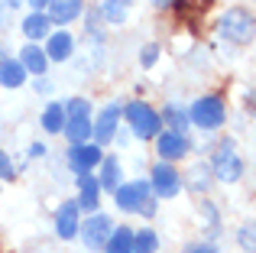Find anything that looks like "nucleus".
Returning a JSON list of instances; mask_svg holds the SVG:
<instances>
[{"mask_svg":"<svg viewBox=\"0 0 256 253\" xmlns=\"http://www.w3.org/2000/svg\"><path fill=\"white\" fill-rule=\"evenodd\" d=\"M72 49H75V39H72L68 32H56V36H49V52H46V58L65 62V58L72 56Z\"/></svg>","mask_w":256,"mask_h":253,"instance_id":"15","label":"nucleus"},{"mask_svg":"<svg viewBox=\"0 0 256 253\" xmlns=\"http://www.w3.org/2000/svg\"><path fill=\"white\" fill-rule=\"evenodd\" d=\"M36 91L39 94H49V82H46V78H36Z\"/></svg>","mask_w":256,"mask_h":253,"instance_id":"31","label":"nucleus"},{"mask_svg":"<svg viewBox=\"0 0 256 253\" xmlns=\"http://www.w3.org/2000/svg\"><path fill=\"white\" fill-rule=\"evenodd\" d=\"M120 104H107L104 110H100V117H98V126H94V140L98 143H110L114 140V133H117V120H120Z\"/></svg>","mask_w":256,"mask_h":253,"instance_id":"9","label":"nucleus"},{"mask_svg":"<svg viewBox=\"0 0 256 253\" xmlns=\"http://www.w3.org/2000/svg\"><path fill=\"white\" fill-rule=\"evenodd\" d=\"M110 234H114V224H110L107 214H91L82 228V237L91 250H104V244L110 240Z\"/></svg>","mask_w":256,"mask_h":253,"instance_id":"6","label":"nucleus"},{"mask_svg":"<svg viewBox=\"0 0 256 253\" xmlns=\"http://www.w3.org/2000/svg\"><path fill=\"white\" fill-rule=\"evenodd\" d=\"M185 253H218V247H211V244H198V247H188Z\"/></svg>","mask_w":256,"mask_h":253,"instance_id":"30","label":"nucleus"},{"mask_svg":"<svg viewBox=\"0 0 256 253\" xmlns=\"http://www.w3.org/2000/svg\"><path fill=\"white\" fill-rule=\"evenodd\" d=\"M104 250L107 253H133V234L126 228H117L110 234V240L104 244Z\"/></svg>","mask_w":256,"mask_h":253,"instance_id":"18","label":"nucleus"},{"mask_svg":"<svg viewBox=\"0 0 256 253\" xmlns=\"http://www.w3.org/2000/svg\"><path fill=\"white\" fill-rule=\"evenodd\" d=\"M100 159H104V156H100V146L78 143V146H72V150H68V162H72V169H75L78 176H88V169H94Z\"/></svg>","mask_w":256,"mask_h":253,"instance_id":"8","label":"nucleus"},{"mask_svg":"<svg viewBox=\"0 0 256 253\" xmlns=\"http://www.w3.org/2000/svg\"><path fill=\"white\" fill-rule=\"evenodd\" d=\"M62 108H65V117H91V104H88L84 98H72Z\"/></svg>","mask_w":256,"mask_h":253,"instance_id":"25","label":"nucleus"},{"mask_svg":"<svg viewBox=\"0 0 256 253\" xmlns=\"http://www.w3.org/2000/svg\"><path fill=\"white\" fill-rule=\"evenodd\" d=\"M188 178H192V188H198V192H208V185H211V176H208V166L204 162H198L192 172H188Z\"/></svg>","mask_w":256,"mask_h":253,"instance_id":"24","label":"nucleus"},{"mask_svg":"<svg viewBox=\"0 0 256 253\" xmlns=\"http://www.w3.org/2000/svg\"><path fill=\"white\" fill-rule=\"evenodd\" d=\"M130 4L133 0H104V4H100V13H104L107 23H124L126 13H130Z\"/></svg>","mask_w":256,"mask_h":253,"instance_id":"17","label":"nucleus"},{"mask_svg":"<svg viewBox=\"0 0 256 253\" xmlns=\"http://www.w3.org/2000/svg\"><path fill=\"white\" fill-rule=\"evenodd\" d=\"M152 188H156V195H159V198H172V195H178V188H182L178 172H175L169 162H159L156 169H152Z\"/></svg>","mask_w":256,"mask_h":253,"instance_id":"7","label":"nucleus"},{"mask_svg":"<svg viewBox=\"0 0 256 253\" xmlns=\"http://www.w3.org/2000/svg\"><path fill=\"white\" fill-rule=\"evenodd\" d=\"M218 32L227 39V42H237V46L250 42V39H253V13L227 10L224 16H220V23H218Z\"/></svg>","mask_w":256,"mask_h":253,"instance_id":"1","label":"nucleus"},{"mask_svg":"<svg viewBox=\"0 0 256 253\" xmlns=\"http://www.w3.org/2000/svg\"><path fill=\"white\" fill-rule=\"evenodd\" d=\"M82 208L84 211L98 208V182L91 176H82Z\"/></svg>","mask_w":256,"mask_h":253,"instance_id":"23","label":"nucleus"},{"mask_svg":"<svg viewBox=\"0 0 256 253\" xmlns=\"http://www.w3.org/2000/svg\"><path fill=\"white\" fill-rule=\"evenodd\" d=\"M82 4L84 0H49V13L56 23H68V20L82 16Z\"/></svg>","mask_w":256,"mask_h":253,"instance_id":"13","label":"nucleus"},{"mask_svg":"<svg viewBox=\"0 0 256 253\" xmlns=\"http://www.w3.org/2000/svg\"><path fill=\"white\" fill-rule=\"evenodd\" d=\"M124 114H126V120H130L133 133H136L140 140H152V136H159V120H162V117H159L156 110L150 108V104L133 101V104H126Z\"/></svg>","mask_w":256,"mask_h":253,"instance_id":"2","label":"nucleus"},{"mask_svg":"<svg viewBox=\"0 0 256 253\" xmlns=\"http://www.w3.org/2000/svg\"><path fill=\"white\" fill-rule=\"evenodd\" d=\"M172 0H152V6H169Z\"/></svg>","mask_w":256,"mask_h":253,"instance_id":"33","label":"nucleus"},{"mask_svg":"<svg viewBox=\"0 0 256 253\" xmlns=\"http://www.w3.org/2000/svg\"><path fill=\"white\" fill-rule=\"evenodd\" d=\"M23 32H26V39H46V36H49V16H42V13L26 16Z\"/></svg>","mask_w":256,"mask_h":253,"instance_id":"19","label":"nucleus"},{"mask_svg":"<svg viewBox=\"0 0 256 253\" xmlns=\"http://www.w3.org/2000/svg\"><path fill=\"white\" fill-rule=\"evenodd\" d=\"M23 82H26V68L20 62H13V58L0 62V84H6V88H20Z\"/></svg>","mask_w":256,"mask_h":253,"instance_id":"16","label":"nucleus"},{"mask_svg":"<svg viewBox=\"0 0 256 253\" xmlns=\"http://www.w3.org/2000/svg\"><path fill=\"white\" fill-rule=\"evenodd\" d=\"M159 247V237L152 230H136L133 234V253H156Z\"/></svg>","mask_w":256,"mask_h":253,"instance_id":"22","label":"nucleus"},{"mask_svg":"<svg viewBox=\"0 0 256 253\" xmlns=\"http://www.w3.org/2000/svg\"><path fill=\"white\" fill-rule=\"evenodd\" d=\"M166 120L175 126L172 133H182V130H185V124H188V114H185V110H178V108H166ZM182 136H185V133H182Z\"/></svg>","mask_w":256,"mask_h":253,"instance_id":"26","label":"nucleus"},{"mask_svg":"<svg viewBox=\"0 0 256 253\" xmlns=\"http://www.w3.org/2000/svg\"><path fill=\"white\" fill-rule=\"evenodd\" d=\"M30 4H32V10H36V13H42V6L49 4V0H30Z\"/></svg>","mask_w":256,"mask_h":253,"instance_id":"32","label":"nucleus"},{"mask_svg":"<svg viewBox=\"0 0 256 253\" xmlns=\"http://www.w3.org/2000/svg\"><path fill=\"white\" fill-rule=\"evenodd\" d=\"M100 166H104V176H100V185L114 192V188L120 185V162H117V156H107V159H100Z\"/></svg>","mask_w":256,"mask_h":253,"instance_id":"20","label":"nucleus"},{"mask_svg":"<svg viewBox=\"0 0 256 253\" xmlns=\"http://www.w3.org/2000/svg\"><path fill=\"white\" fill-rule=\"evenodd\" d=\"M150 195V182H130V185H117L114 188V202L120 211H143V202Z\"/></svg>","mask_w":256,"mask_h":253,"instance_id":"5","label":"nucleus"},{"mask_svg":"<svg viewBox=\"0 0 256 253\" xmlns=\"http://www.w3.org/2000/svg\"><path fill=\"white\" fill-rule=\"evenodd\" d=\"M214 176H218L220 182H237V178L244 176V159L234 152L230 140H224L220 150L214 152Z\"/></svg>","mask_w":256,"mask_h":253,"instance_id":"4","label":"nucleus"},{"mask_svg":"<svg viewBox=\"0 0 256 253\" xmlns=\"http://www.w3.org/2000/svg\"><path fill=\"white\" fill-rule=\"evenodd\" d=\"M62 130H65V136L72 140V146H78L91 136V117H65Z\"/></svg>","mask_w":256,"mask_h":253,"instance_id":"14","label":"nucleus"},{"mask_svg":"<svg viewBox=\"0 0 256 253\" xmlns=\"http://www.w3.org/2000/svg\"><path fill=\"white\" fill-rule=\"evenodd\" d=\"M237 240H240V247L246 253H253V224H246V228L237 230Z\"/></svg>","mask_w":256,"mask_h":253,"instance_id":"27","label":"nucleus"},{"mask_svg":"<svg viewBox=\"0 0 256 253\" xmlns=\"http://www.w3.org/2000/svg\"><path fill=\"white\" fill-rule=\"evenodd\" d=\"M75 230H78V202H65L56 214V234L68 240V237H75Z\"/></svg>","mask_w":256,"mask_h":253,"instance_id":"11","label":"nucleus"},{"mask_svg":"<svg viewBox=\"0 0 256 253\" xmlns=\"http://www.w3.org/2000/svg\"><path fill=\"white\" fill-rule=\"evenodd\" d=\"M0 178H13V162L4 150H0Z\"/></svg>","mask_w":256,"mask_h":253,"instance_id":"29","label":"nucleus"},{"mask_svg":"<svg viewBox=\"0 0 256 253\" xmlns=\"http://www.w3.org/2000/svg\"><path fill=\"white\" fill-rule=\"evenodd\" d=\"M16 62L23 65L26 72H36L39 78H42V75H46V68H49V65H46V62H49V58H46V52L39 49L36 42H30V46H26V49L20 52V58H16Z\"/></svg>","mask_w":256,"mask_h":253,"instance_id":"12","label":"nucleus"},{"mask_svg":"<svg viewBox=\"0 0 256 253\" xmlns=\"http://www.w3.org/2000/svg\"><path fill=\"white\" fill-rule=\"evenodd\" d=\"M156 58H159V46H152V42L146 46L143 52H140V62H143V65H152Z\"/></svg>","mask_w":256,"mask_h":253,"instance_id":"28","label":"nucleus"},{"mask_svg":"<svg viewBox=\"0 0 256 253\" xmlns=\"http://www.w3.org/2000/svg\"><path fill=\"white\" fill-rule=\"evenodd\" d=\"M159 156L166 159V162H172V159H182L188 152V140L182 136V133H159V143H156Z\"/></svg>","mask_w":256,"mask_h":253,"instance_id":"10","label":"nucleus"},{"mask_svg":"<svg viewBox=\"0 0 256 253\" xmlns=\"http://www.w3.org/2000/svg\"><path fill=\"white\" fill-rule=\"evenodd\" d=\"M42 126L49 133H58V130H62V126H65V108H62V104H49V108H46Z\"/></svg>","mask_w":256,"mask_h":253,"instance_id":"21","label":"nucleus"},{"mask_svg":"<svg viewBox=\"0 0 256 253\" xmlns=\"http://www.w3.org/2000/svg\"><path fill=\"white\" fill-rule=\"evenodd\" d=\"M188 120H192L194 126H201V130H214V126L224 124V101L214 94L208 98H198L192 108V114H188Z\"/></svg>","mask_w":256,"mask_h":253,"instance_id":"3","label":"nucleus"}]
</instances>
